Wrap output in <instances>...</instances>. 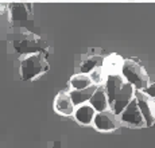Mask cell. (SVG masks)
<instances>
[{
    "label": "cell",
    "instance_id": "6da1fadb",
    "mask_svg": "<svg viewBox=\"0 0 155 148\" xmlns=\"http://www.w3.org/2000/svg\"><path fill=\"white\" fill-rule=\"evenodd\" d=\"M103 86L105 90L107 98H108L109 111H112L116 116H119L134 98L135 89L130 84H127L120 74L119 76H107Z\"/></svg>",
    "mask_w": 155,
    "mask_h": 148
},
{
    "label": "cell",
    "instance_id": "9a60e30c",
    "mask_svg": "<svg viewBox=\"0 0 155 148\" xmlns=\"http://www.w3.org/2000/svg\"><path fill=\"white\" fill-rule=\"evenodd\" d=\"M69 84H70V88H71L70 90H84V89L93 85L88 74H81V73L74 74V76L70 78Z\"/></svg>",
    "mask_w": 155,
    "mask_h": 148
},
{
    "label": "cell",
    "instance_id": "7a4b0ae2",
    "mask_svg": "<svg viewBox=\"0 0 155 148\" xmlns=\"http://www.w3.org/2000/svg\"><path fill=\"white\" fill-rule=\"evenodd\" d=\"M12 49L16 54L30 55V54H49V46L47 42L41 38L39 35L22 30L19 34L14 35Z\"/></svg>",
    "mask_w": 155,
    "mask_h": 148
},
{
    "label": "cell",
    "instance_id": "8fae6325",
    "mask_svg": "<svg viewBox=\"0 0 155 148\" xmlns=\"http://www.w3.org/2000/svg\"><path fill=\"white\" fill-rule=\"evenodd\" d=\"M73 116L77 123L81 124V125H92L93 118L96 116V111L89 104H84V105L76 106Z\"/></svg>",
    "mask_w": 155,
    "mask_h": 148
},
{
    "label": "cell",
    "instance_id": "7c38bea8",
    "mask_svg": "<svg viewBox=\"0 0 155 148\" xmlns=\"http://www.w3.org/2000/svg\"><path fill=\"white\" fill-rule=\"evenodd\" d=\"M124 59L117 54H111L104 58L103 62V70L107 76H119L123 67Z\"/></svg>",
    "mask_w": 155,
    "mask_h": 148
},
{
    "label": "cell",
    "instance_id": "5b68a950",
    "mask_svg": "<svg viewBox=\"0 0 155 148\" xmlns=\"http://www.w3.org/2000/svg\"><path fill=\"white\" fill-rule=\"evenodd\" d=\"M10 10V20L12 23H19L22 30L28 32L34 31V15H32V7L28 3H12L8 7Z\"/></svg>",
    "mask_w": 155,
    "mask_h": 148
},
{
    "label": "cell",
    "instance_id": "30bf717a",
    "mask_svg": "<svg viewBox=\"0 0 155 148\" xmlns=\"http://www.w3.org/2000/svg\"><path fill=\"white\" fill-rule=\"evenodd\" d=\"M104 57L97 53H88V54L82 55V59L78 65V73L81 74H89L93 72L94 69L103 66Z\"/></svg>",
    "mask_w": 155,
    "mask_h": 148
},
{
    "label": "cell",
    "instance_id": "8992f818",
    "mask_svg": "<svg viewBox=\"0 0 155 148\" xmlns=\"http://www.w3.org/2000/svg\"><path fill=\"white\" fill-rule=\"evenodd\" d=\"M119 118H120L121 127L126 125V127H130V128H136V129L146 128L144 120H143V116L138 108L135 97H134L130 101V104L124 108V111L119 114Z\"/></svg>",
    "mask_w": 155,
    "mask_h": 148
},
{
    "label": "cell",
    "instance_id": "2e32d148",
    "mask_svg": "<svg viewBox=\"0 0 155 148\" xmlns=\"http://www.w3.org/2000/svg\"><path fill=\"white\" fill-rule=\"evenodd\" d=\"M88 76H89V78H91L92 84H93L94 86H103L104 82H105V78H107V74L103 70V66L94 69L93 72H91Z\"/></svg>",
    "mask_w": 155,
    "mask_h": 148
},
{
    "label": "cell",
    "instance_id": "4fadbf2b",
    "mask_svg": "<svg viewBox=\"0 0 155 148\" xmlns=\"http://www.w3.org/2000/svg\"><path fill=\"white\" fill-rule=\"evenodd\" d=\"M89 105L96 111V113H100V112L108 111L109 105H108V98H107L105 90H104V86H97V89L94 90L93 96L89 100Z\"/></svg>",
    "mask_w": 155,
    "mask_h": 148
},
{
    "label": "cell",
    "instance_id": "e0dca14e",
    "mask_svg": "<svg viewBox=\"0 0 155 148\" xmlns=\"http://www.w3.org/2000/svg\"><path fill=\"white\" fill-rule=\"evenodd\" d=\"M144 93L147 94V96H150L151 98L155 100V81L154 82H150V85H148V88L144 90Z\"/></svg>",
    "mask_w": 155,
    "mask_h": 148
},
{
    "label": "cell",
    "instance_id": "ba28073f",
    "mask_svg": "<svg viewBox=\"0 0 155 148\" xmlns=\"http://www.w3.org/2000/svg\"><path fill=\"white\" fill-rule=\"evenodd\" d=\"M138 104V108L140 111L143 120H144L146 127H154L155 124V100L151 98L150 96L144 93V92L135 90L134 94Z\"/></svg>",
    "mask_w": 155,
    "mask_h": 148
},
{
    "label": "cell",
    "instance_id": "277c9868",
    "mask_svg": "<svg viewBox=\"0 0 155 148\" xmlns=\"http://www.w3.org/2000/svg\"><path fill=\"white\" fill-rule=\"evenodd\" d=\"M50 65L47 62V55L45 54H30L20 59L19 73L23 81H32L41 77L49 70Z\"/></svg>",
    "mask_w": 155,
    "mask_h": 148
},
{
    "label": "cell",
    "instance_id": "3957f363",
    "mask_svg": "<svg viewBox=\"0 0 155 148\" xmlns=\"http://www.w3.org/2000/svg\"><path fill=\"white\" fill-rule=\"evenodd\" d=\"M120 76L127 84H130L135 90L139 92H144L151 82L146 69L135 59H124Z\"/></svg>",
    "mask_w": 155,
    "mask_h": 148
},
{
    "label": "cell",
    "instance_id": "5bb4252c",
    "mask_svg": "<svg viewBox=\"0 0 155 148\" xmlns=\"http://www.w3.org/2000/svg\"><path fill=\"white\" fill-rule=\"evenodd\" d=\"M97 89V86L92 85V86L84 89V90H70L69 92V96L71 98V102H73L74 106H80V105H84V104H88L91 97L93 96L94 90Z\"/></svg>",
    "mask_w": 155,
    "mask_h": 148
},
{
    "label": "cell",
    "instance_id": "ac0fdd59",
    "mask_svg": "<svg viewBox=\"0 0 155 148\" xmlns=\"http://www.w3.org/2000/svg\"><path fill=\"white\" fill-rule=\"evenodd\" d=\"M46 148H62V144H61V141H53Z\"/></svg>",
    "mask_w": 155,
    "mask_h": 148
},
{
    "label": "cell",
    "instance_id": "52a82bcc",
    "mask_svg": "<svg viewBox=\"0 0 155 148\" xmlns=\"http://www.w3.org/2000/svg\"><path fill=\"white\" fill-rule=\"evenodd\" d=\"M92 125H93L99 132L111 133V132L117 131V129L121 127V123H120L119 116H116L112 111H109L108 109V111L96 113Z\"/></svg>",
    "mask_w": 155,
    "mask_h": 148
},
{
    "label": "cell",
    "instance_id": "9c48e42d",
    "mask_svg": "<svg viewBox=\"0 0 155 148\" xmlns=\"http://www.w3.org/2000/svg\"><path fill=\"white\" fill-rule=\"evenodd\" d=\"M76 106L71 102L69 92H59L54 98V111L61 116H71Z\"/></svg>",
    "mask_w": 155,
    "mask_h": 148
}]
</instances>
